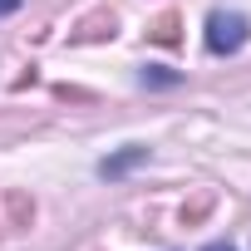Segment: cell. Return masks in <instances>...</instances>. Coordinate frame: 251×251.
Instances as JSON below:
<instances>
[{"mask_svg":"<svg viewBox=\"0 0 251 251\" xmlns=\"http://www.w3.org/2000/svg\"><path fill=\"white\" fill-rule=\"evenodd\" d=\"M251 35V20L236 15V10H212L207 15V50L212 54H236Z\"/></svg>","mask_w":251,"mask_h":251,"instance_id":"1","label":"cell"},{"mask_svg":"<svg viewBox=\"0 0 251 251\" xmlns=\"http://www.w3.org/2000/svg\"><path fill=\"white\" fill-rule=\"evenodd\" d=\"M138 163H148V148H138V143H133V148H123V153L103 158V163H99V173H103V177H123V173L138 168Z\"/></svg>","mask_w":251,"mask_h":251,"instance_id":"2","label":"cell"},{"mask_svg":"<svg viewBox=\"0 0 251 251\" xmlns=\"http://www.w3.org/2000/svg\"><path fill=\"white\" fill-rule=\"evenodd\" d=\"M20 10V0H0V15H15Z\"/></svg>","mask_w":251,"mask_h":251,"instance_id":"3","label":"cell"},{"mask_svg":"<svg viewBox=\"0 0 251 251\" xmlns=\"http://www.w3.org/2000/svg\"><path fill=\"white\" fill-rule=\"evenodd\" d=\"M202 251H236L231 241H212V246H202Z\"/></svg>","mask_w":251,"mask_h":251,"instance_id":"4","label":"cell"}]
</instances>
